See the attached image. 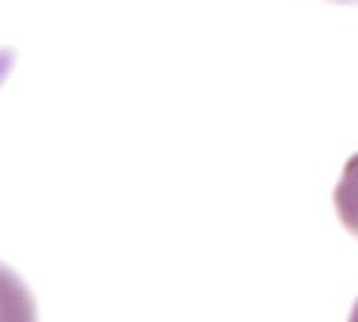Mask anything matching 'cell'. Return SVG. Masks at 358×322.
Instances as JSON below:
<instances>
[{"label":"cell","mask_w":358,"mask_h":322,"mask_svg":"<svg viewBox=\"0 0 358 322\" xmlns=\"http://www.w3.org/2000/svg\"><path fill=\"white\" fill-rule=\"evenodd\" d=\"M333 204L347 232L358 238V151L344 162L341 179L336 182V190H333Z\"/></svg>","instance_id":"cell-1"},{"label":"cell","mask_w":358,"mask_h":322,"mask_svg":"<svg viewBox=\"0 0 358 322\" xmlns=\"http://www.w3.org/2000/svg\"><path fill=\"white\" fill-rule=\"evenodd\" d=\"M0 316H20V319L34 316L31 294L17 280V274L3 266H0Z\"/></svg>","instance_id":"cell-2"}]
</instances>
